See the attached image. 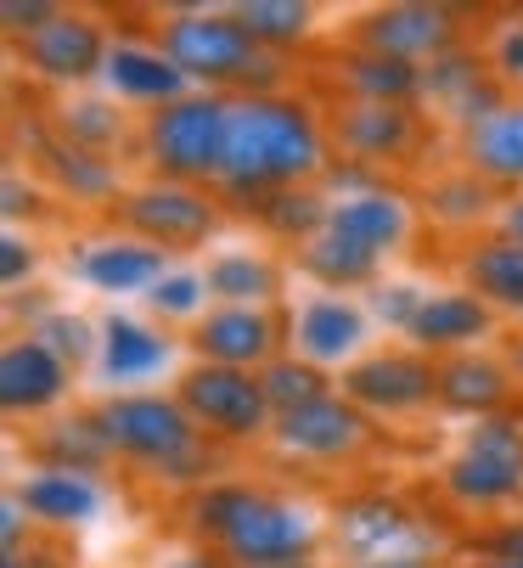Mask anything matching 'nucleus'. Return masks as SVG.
<instances>
[{
	"label": "nucleus",
	"instance_id": "obj_39",
	"mask_svg": "<svg viewBox=\"0 0 523 568\" xmlns=\"http://www.w3.org/2000/svg\"><path fill=\"white\" fill-rule=\"evenodd\" d=\"M0 18H7V29H12L18 40H29V34H40L46 23H57L62 7H51V0H7V7H0Z\"/></svg>",
	"mask_w": 523,
	"mask_h": 568
},
{
	"label": "nucleus",
	"instance_id": "obj_18",
	"mask_svg": "<svg viewBox=\"0 0 523 568\" xmlns=\"http://www.w3.org/2000/svg\"><path fill=\"white\" fill-rule=\"evenodd\" d=\"M108 85L130 102H181L187 97V73L174 68L163 51H147V45H113L108 51Z\"/></svg>",
	"mask_w": 523,
	"mask_h": 568
},
{
	"label": "nucleus",
	"instance_id": "obj_7",
	"mask_svg": "<svg viewBox=\"0 0 523 568\" xmlns=\"http://www.w3.org/2000/svg\"><path fill=\"white\" fill-rule=\"evenodd\" d=\"M181 405L187 417L225 434V439H253L265 434L271 423V399H265V383L253 372H237V366H198L181 377Z\"/></svg>",
	"mask_w": 523,
	"mask_h": 568
},
{
	"label": "nucleus",
	"instance_id": "obj_19",
	"mask_svg": "<svg viewBox=\"0 0 523 568\" xmlns=\"http://www.w3.org/2000/svg\"><path fill=\"white\" fill-rule=\"evenodd\" d=\"M299 349L310 366L321 361H343V355H355L361 338H366V315L355 304H343V298H310L299 310Z\"/></svg>",
	"mask_w": 523,
	"mask_h": 568
},
{
	"label": "nucleus",
	"instance_id": "obj_4",
	"mask_svg": "<svg viewBox=\"0 0 523 568\" xmlns=\"http://www.w3.org/2000/svg\"><path fill=\"white\" fill-rule=\"evenodd\" d=\"M152 164L174 181H209L225 175V152H231V102L220 97H181L163 113H152L147 130Z\"/></svg>",
	"mask_w": 523,
	"mask_h": 568
},
{
	"label": "nucleus",
	"instance_id": "obj_29",
	"mask_svg": "<svg viewBox=\"0 0 523 568\" xmlns=\"http://www.w3.org/2000/svg\"><path fill=\"white\" fill-rule=\"evenodd\" d=\"M203 282H209L214 298H231V304H248V310L265 304V298H276V287H282L276 265L259 260V254H220V260L203 271Z\"/></svg>",
	"mask_w": 523,
	"mask_h": 568
},
{
	"label": "nucleus",
	"instance_id": "obj_10",
	"mask_svg": "<svg viewBox=\"0 0 523 568\" xmlns=\"http://www.w3.org/2000/svg\"><path fill=\"white\" fill-rule=\"evenodd\" d=\"M456 45V18L445 7H383L366 18V51L400 62H440Z\"/></svg>",
	"mask_w": 523,
	"mask_h": 568
},
{
	"label": "nucleus",
	"instance_id": "obj_33",
	"mask_svg": "<svg viewBox=\"0 0 523 568\" xmlns=\"http://www.w3.org/2000/svg\"><path fill=\"white\" fill-rule=\"evenodd\" d=\"M46 164H51V175H57L73 197H108V192H113V170L102 164L97 152H84V146H57V141H46Z\"/></svg>",
	"mask_w": 523,
	"mask_h": 568
},
{
	"label": "nucleus",
	"instance_id": "obj_35",
	"mask_svg": "<svg viewBox=\"0 0 523 568\" xmlns=\"http://www.w3.org/2000/svg\"><path fill=\"white\" fill-rule=\"evenodd\" d=\"M62 130H68V141L73 146H108L113 135H119V113L108 108V102H79V108H68L62 113Z\"/></svg>",
	"mask_w": 523,
	"mask_h": 568
},
{
	"label": "nucleus",
	"instance_id": "obj_42",
	"mask_svg": "<svg viewBox=\"0 0 523 568\" xmlns=\"http://www.w3.org/2000/svg\"><path fill=\"white\" fill-rule=\"evenodd\" d=\"M495 68H501V79L523 85V23H512V29L495 40Z\"/></svg>",
	"mask_w": 523,
	"mask_h": 568
},
{
	"label": "nucleus",
	"instance_id": "obj_41",
	"mask_svg": "<svg viewBox=\"0 0 523 568\" xmlns=\"http://www.w3.org/2000/svg\"><path fill=\"white\" fill-rule=\"evenodd\" d=\"M29 271H34V248L18 231H7V242H0V276H7V287H18Z\"/></svg>",
	"mask_w": 523,
	"mask_h": 568
},
{
	"label": "nucleus",
	"instance_id": "obj_9",
	"mask_svg": "<svg viewBox=\"0 0 523 568\" xmlns=\"http://www.w3.org/2000/svg\"><path fill=\"white\" fill-rule=\"evenodd\" d=\"M433 394H440V372L416 355H372L343 372V399L372 405V412H411Z\"/></svg>",
	"mask_w": 523,
	"mask_h": 568
},
{
	"label": "nucleus",
	"instance_id": "obj_17",
	"mask_svg": "<svg viewBox=\"0 0 523 568\" xmlns=\"http://www.w3.org/2000/svg\"><path fill=\"white\" fill-rule=\"evenodd\" d=\"M79 276L102 287V293H152L169 271H163V248L152 242H91L79 254Z\"/></svg>",
	"mask_w": 523,
	"mask_h": 568
},
{
	"label": "nucleus",
	"instance_id": "obj_45",
	"mask_svg": "<svg viewBox=\"0 0 523 568\" xmlns=\"http://www.w3.org/2000/svg\"><path fill=\"white\" fill-rule=\"evenodd\" d=\"M0 197H7V214H12V220H18L23 209H34V192H29V186H23L18 175H7V186H0Z\"/></svg>",
	"mask_w": 523,
	"mask_h": 568
},
{
	"label": "nucleus",
	"instance_id": "obj_36",
	"mask_svg": "<svg viewBox=\"0 0 523 568\" xmlns=\"http://www.w3.org/2000/svg\"><path fill=\"white\" fill-rule=\"evenodd\" d=\"M34 338H40V344H46V349H51L62 366H68V361L79 366L84 355H91V344H97V338H91V327H84L79 315H46L40 327H34Z\"/></svg>",
	"mask_w": 523,
	"mask_h": 568
},
{
	"label": "nucleus",
	"instance_id": "obj_32",
	"mask_svg": "<svg viewBox=\"0 0 523 568\" xmlns=\"http://www.w3.org/2000/svg\"><path fill=\"white\" fill-rule=\"evenodd\" d=\"M259 383H265V399H271L276 417L299 412V405L326 399V377H321V366H310V361H271L265 372H259Z\"/></svg>",
	"mask_w": 523,
	"mask_h": 568
},
{
	"label": "nucleus",
	"instance_id": "obj_12",
	"mask_svg": "<svg viewBox=\"0 0 523 568\" xmlns=\"http://www.w3.org/2000/svg\"><path fill=\"white\" fill-rule=\"evenodd\" d=\"M276 439L293 456H343L366 439V417H361V405L326 394L315 405H299V412L276 417Z\"/></svg>",
	"mask_w": 523,
	"mask_h": 568
},
{
	"label": "nucleus",
	"instance_id": "obj_31",
	"mask_svg": "<svg viewBox=\"0 0 523 568\" xmlns=\"http://www.w3.org/2000/svg\"><path fill=\"white\" fill-rule=\"evenodd\" d=\"M231 18L259 40V45H293L310 34V7H299V0H242V7H231Z\"/></svg>",
	"mask_w": 523,
	"mask_h": 568
},
{
	"label": "nucleus",
	"instance_id": "obj_46",
	"mask_svg": "<svg viewBox=\"0 0 523 568\" xmlns=\"http://www.w3.org/2000/svg\"><path fill=\"white\" fill-rule=\"evenodd\" d=\"M355 568H428L416 551H400V557H372V562H355Z\"/></svg>",
	"mask_w": 523,
	"mask_h": 568
},
{
	"label": "nucleus",
	"instance_id": "obj_20",
	"mask_svg": "<svg viewBox=\"0 0 523 568\" xmlns=\"http://www.w3.org/2000/svg\"><path fill=\"white\" fill-rule=\"evenodd\" d=\"M405 225H411L405 203L394 192H383V186L378 192H361V197H338L332 203V220H326V231L361 242V248H372V254L394 248V242L405 236Z\"/></svg>",
	"mask_w": 523,
	"mask_h": 568
},
{
	"label": "nucleus",
	"instance_id": "obj_25",
	"mask_svg": "<svg viewBox=\"0 0 523 568\" xmlns=\"http://www.w3.org/2000/svg\"><path fill=\"white\" fill-rule=\"evenodd\" d=\"M467 158L490 181H523V108H501L467 130Z\"/></svg>",
	"mask_w": 523,
	"mask_h": 568
},
{
	"label": "nucleus",
	"instance_id": "obj_38",
	"mask_svg": "<svg viewBox=\"0 0 523 568\" xmlns=\"http://www.w3.org/2000/svg\"><path fill=\"white\" fill-rule=\"evenodd\" d=\"M484 203H490L484 181H445L440 192H433V209H440L445 220H479Z\"/></svg>",
	"mask_w": 523,
	"mask_h": 568
},
{
	"label": "nucleus",
	"instance_id": "obj_22",
	"mask_svg": "<svg viewBox=\"0 0 523 568\" xmlns=\"http://www.w3.org/2000/svg\"><path fill=\"white\" fill-rule=\"evenodd\" d=\"M338 141L355 158H366V164H378V158H394L411 146V113L389 102H355L338 113Z\"/></svg>",
	"mask_w": 523,
	"mask_h": 568
},
{
	"label": "nucleus",
	"instance_id": "obj_37",
	"mask_svg": "<svg viewBox=\"0 0 523 568\" xmlns=\"http://www.w3.org/2000/svg\"><path fill=\"white\" fill-rule=\"evenodd\" d=\"M203 293H209V282L203 276H187V271H169L147 298H152V310H163V315H192L198 304H203Z\"/></svg>",
	"mask_w": 523,
	"mask_h": 568
},
{
	"label": "nucleus",
	"instance_id": "obj_1",
	"mask_svg": "<svg viewBox=\"0 0 523 568\" xmlns=\"http://www.w3.org/2000/svg\"><path fill=\"white\" fill-rule=\"evenodd\" d=\"M321 170H326V141L299 102H282V97L231 102V152L220 175L231 197L253 209L265 192L299 186L304 175H321Z\"/></svg>",
	"mask_w": 523,
	"mask_h": 568
},
{
	"label": "nucleus",
	"instance_id": "obj_24",
	"mask_svg": "<svg viewBox=\"0 0 523 568\" xmlns=\"http://www.w3.org/2000/svg\"><path fill=\"white\" fill-rule=\"evenodd\" d=\"M512 383L495 361H479V355H462L451 366H440V399L451 405V412H473L479 423L495 417L501 405H506Z\"/></svg>",
	"mask_w": 523,
	"mask_h": 568
},
{
	"label": "nucleus",
	"instance_id": "obj_30",
	"mask_svg": "<svg viewBox=\"0 0 523 568\" xmlns=\"http://www.w3.org/2000/svg\"><path fill=\"white\" fill-rule=\"evenodd\" d=\"M253 214L265 220L276 236H321L326 231V220H332V203L326 197H315V192H299V186H282V192H265L253 203Z\"/></svg>",
	"mask_w": 523,
	"mask_h": 568
},
{
	"label": "nucleus",
	"instance_id": "obj_43",
	"mask_svg": "<svg viewBox=\"0 0 523 568\" xmlns=\"http://www.w3.org/2000/svg\"><path fill=\"white\" fill-rule=\"evenodd\" d=\"M479 551H484V557H523V524H512V529H501V535H484Z\"/></svg>",
	"mask_w": 523,
	"mask_h": 568
},
{
	"label": "nucleus",
	"instance_id": "obj_21",
	"mask_svg": "<svg viewBox=\"0 0 523 568\" xmlns=\"http://www.w3.org/2000/svg\"><path fill=\"white\" fill-rule=\"evenodd\" d=\"M484 333H490V304L473 293H428V304L411 321V338L422 349H456Z\"/></svg>",
	"mask_w": 523,
	"mask_h": 568
},
{
	"label": "nucleus",
	"instance_id": "obj_47",
	"mask_svg": "<svg viewBox=\"0 0 523 568\" xmlns=\"http://www.w3.org/2000/svg\"><path fill=\"white\" fill-rule=\"evenodd\" d=\"M501 225H506V242H523V197H517V203H506Z\"/></svg>",
	"mask_w": 523,
	"mask_h": 568
},
{
	"label": "nucleus",
	"instance_id": "obj_26",
	"mask_svg": "<svg viewBox=\"0 0 523 568\" xmlns=\"http://www.w3.org/2000/svg\"><path fill=\"white\" fill-rule=\"evenodd\" d=\"M343 85L355 91L361 102L405 108L411 97H422V68L416 62H400V57H383V51H361V57L343 62Z\"/></svg>",
	"mask_w": 523,
	"mask_h": 568
},
{
	"label": "nucleus",
	"instance_id": "obj_3",
	"mask_svg": "<svg viewBox=\"0 0 523 568\" xmlns=\"http://www.w3.org/2000/svg\"><path fill=\"white\" fill-rule=\"evenodd\" d=\"M163 57L181 68L187 79L203 85H248L259 97V85H276V51L259 45L231 12H181L163 29Z\"/></svg>",
	"mask_w": 523,
	"mask_h": 568
},
{
	"label": "nucleus",
	"instance_id": "obj_14",
	"mask_svg": "<svg viewBox=\"0 0 523 568\" xmlns=\"http://www.w3.org/2000/svg\"><path fill=\"white\" fill-rule=\"evenodd\" d=\"M62 394H68V366L40 338H23L0 355V405L7 412H46Z\"/></svg>",
	"mask_w": 523,
	"mask_h": 568
},
{
	"label": "nucleus",
	"instance_id": "obj_48",
	"mask_svg": "<svg viewBox=\"0 0 523 568\" xmlns=\"http://www.w3.org/2000/svg\"><path fill=\"white\" fill-rule=\"evenodd\" d=\"M163 568H220L209 551H192V557H174V562H163Z\"/></svg>",
	"mask_w": 523,
	"mask_h": 568
},
{
	"label": "nucleus",
	"instance_id": "obj_6",
	"mask_svg": "<svg viewBox=\"0 0 523 568\" xmlns=\"http://www.w3.org/2000/svg\"><path fill=\"white\" fill-rule=\"evenodd\" d=\"M445 490L467 507H501L523 490V428L506 417H484L462 456L445 467Z\"/></svg>",
	"mask_w": 523,
	"mask_h": 568
},
{
	"label": "nucleus",
	"instance_id": "obj_2",
	"mask_svg": "<svg viewBox=\"0 0 523 568\" xmlns=\"http://www.w3.org/2000/svg\"><path fill=\"white\" fill-rule=\"evenodd\" d=\"M192 524L225 546V557H237L242 568H282V562H304L310 540H315V518L293 501L242 490V484H214L192 501Z\"/></svg>",
	"mask_w": 523,
	"mask_h": 568
},
{
	"label": "nucleus",
	"instance_id": "obj_49",
	"mask_svg": "<svg viewBox=\"0 0 523 568\" xmlns=\"http://www.w3.org/2000/svg\"><path fill=\"white\" fill-rule=\"evenodd\" d=\"M479 568H523V557H484Z\"/></svg>",
	"mask_w": 523,
	"mask_h": 568
},
{
	"label": "nucleus",
	"instance_id": "obj_28",
	"mask_svg": "<svg viewBox=\"0 0 523 568\" xmlns=\"http://www.w3.org/2000/svg\"><path fill=\"white\" fill-rule=\"evenodd\" d=\"M304 271L326 287H355V282H372L378 254L361 248V242H349V236H338V231H321V236L304 242Z\"/></svg>",
	"mask_w": 523,
	"mask_h": 568
},
{
	"label": "nucleus",
	"instance_id": "obj_44",
	"mask_svg": "<svg viewBox=\"0 0 523 568\" xmlns=\"http://www.w3.org/2000/svg\"><path fill=\"white\" fill-rule=\"evenodd\" d=\"M0 535H7V557H18V540H23V501L18 496H7V507H0Z\"/></svg>",
	"mask_w": 523,
	"mask_h": 568
},
{
	"label": "nucleus",
	"instance_id": "obj_23",
	"mask_svg": "<svg viewBox=\"0 0 523 568\" xmlns=\"http://www.w3.org/2000/svg\"><path fill=\"white\" fill-rule=\"evenodd\" d=\"M163 366H169V344L158 333H147L141 321H130V315H108L102 321V372L113 383H141V377H152Z\"/></svg>",
	"mask_w": 523,
	"mask_h": 568
},
{
	"label": "nucleus",
	"instance_id": "obj_16",
	"mask_svg": "<svg viewBox=\"0 0 523 568\" xmlns=\"http://www.w3.org/2000/svg\"><path fill=\"white\" fill-rule=\"evenodd\" d=\"M18 501L40 524H91L102 513V490L73 467H40L34 478L18 484Z\"/></svg>",
	"mask_w": 523,
	"mask_h": 568
},
{
	"label": "nucleus",
	"instance_id": "obj_8",
	"mask_svg": "<svg viewBox=\"0 0 523 568\" xmlns=\"http://www.w3.org/2000/svg\"><path fill=\"white\" fill-rule=\"evenodd\" d=\"M124 225L141 231V242H152V248H187V242H203L214 231V209L192 186L163 181L124 203Z\"/></svg>",
	"mask_w": 523,
	"mask_h": 568
},
{
	"label": "nucleus",
	"instance_id": "obj_15",
	"mask_svg": "<svg viewBox=\"0 0 523 568\" xmlns=\"http://www.w3.org/2000/svg\"><path fill=\"white\" fill-rule=\"evenodd\" d=\"M416 535V524L405 518V507L400 501H389V496H361V501H349L343 513H338V540H343V551H355L361 562H372V557H400V546Z\"/></svg>",
	"mask_w": 523,
	"mask_h": 568
},
{
	"label": "nucleus",
	"instance_id": "obj_11",
	"mask_svg": "<svg viewBox=\"0 0 523 568\" xmlns=\"http://www.w3.org/2000/svg\"><path fill=\"white\" fill-rule=\"evenodd\" d=\"M23 62L40 79H91L97 68H108V40L91 18L62 12L57 23H46L40 34L23 40Z\"/></svg>",
	"mask_w": 523,
	"mask_h": 568
},
{
	"label": "nucleus",
	"instance_id": "obj_5",
	"mask_svg": "<svg viewBox=\"0 0 523 568\" xmlns=\"http://www.w3.org/2000/svg\"><path fill=\"white\" fill-rule=\"evenodd\" d=\"M97 428L108 434L113 450L152 462L158 473H169L174 462H187L198 450V423L187 417L181 399H158V394H119L97 412Z\"/></svg>",
	"mask_w": 523,
	"mask_h": 568
},
{
	"label": "nucleus",
	"instance_id": "obj_27",
	"mask_svg": "<svg viewBox=\"0 0 523 568\" xmlns=\"http://www.w3.org/2000/svg\"><path fill=\"white\" fill-rule=\"evenodd\" d=\"M467 287L484 304L501 310H523V242H484V248L467 260Z\"/></svg>",
	"mask_w": 523,
	"mask_h": 568
},
{
	"label": "nucleus",
	"instance_id": "obj_50",
	"mask_svg": "<svg viewBox=\"0 0 523 568\" xmlns=\"http://www.w3.org/2000/svg\"><path fill=\"white\" fill-rule=\"evenodd\" d=\"M0 568H29V562H23V557H7V562H0Z\"/></svg>",
	"mask_w": 523,
	"mask_h": 568
},
{
	"label": "nucleus",
	"instance_id": "obj_40",
	"mask_svg": "<svg viewBox=\"0 0 523 568\" xmlns=\"http://www.w3.org/2000/svg\"><path fill=\"white\" fill-rule=\"evenodd\" d=\"M378 315L389 321V327H405L411 333V321H416V310L428 304V293H416V287H405V282H394V287H378Z\"/></svg>",
	"mask_w": 523,
	"mask_h": 568
},
{
	"label": "nucleus",
	"instance_id": "obj_13",
	"mask_svg": "<svg viewBox=\"0 0 523 568\" xmlns=\"http://www.w3.org/2000/svg\"><path fill=\"white\" fill-rule=\"evenodd\" d=\"M198 349L209 366H271V349H276V321L265 310H248V304H231V310H214L203 327H198Z\"/></svg>",
	"mask_w": 523,
	"mask_h": 568
},
{
	"label": "nucleus",
	"instance_id": "obj_51",
	"mask_svg": "<svg viewBox=\"0 0 523 568\" xmlns=\"http://www.w3.org/2000/svg\"><path fill=\"white\" fill-rule=\"evenodd\" d=\"M517 366H523V349H517Z\"/></svg>",
	"mask_w": 523,
	"mask_h": 568
},
{
	"label": "nucleus",
	"instance_id": "obj_34",
	"mask_svg": "<svg viewBox=\"0 0 523 568\" xmlns=\"http://www.w3.org/2000/svg\"><path fill=\"white\" fill-rule=\"evenodd\" d=\"M108 450H113V445H108V434L97 428V417H84V423H57V428L46 434V456H51V467L91 473Z\"/></svg>",
	"mask_w": 523,
	"mask_h": 568
}]
</instances>
